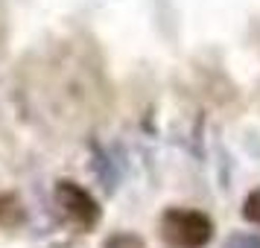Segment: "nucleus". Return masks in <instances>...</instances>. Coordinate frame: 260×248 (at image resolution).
<instances>
[{
	"label": "nucleus",
	"instance_id": "obj_1",
	"mask_svg": "<svg viewBox=\"0 0 260 248\" xmlns=\"http://www.w3.org/2000/svg\"><path fill=\"white\" fill-rule=\"evenodd\" d=\"M161 236L170 248H205L213 236V222L208 213L173 207L161 219Z\"/></svg>",
	"mask_w": 260,
	"mask_h": 248
},
{
	"label": "nucleus",
	"instance_id": "obj_2",
	"mask_svg": "<svg viewBox=\"0 0 260 248\" xmlns=\"http://www.w3.org/2000/svg\"><path fill=\"white\" fill-rule=\"evenodd\" d=\"M56 204L61 207V213L68 219H73V222L82 225V228H91L100 219V204H96V199L85 187H79L76 181H59L56 184Z\"/></svg>",
	"mask_w": 260,
	"mask_h": 248
},
{
	"label": "nucleus",
	"instance_id": "obj_3",
	"mask_svg": "<svg viewBox=\"0 0 260 248\" xmlns=\"http://www.w3.org/2000/svg\"><path fill=\"white\" fill-rule=\"evenodd\" d=\"M24 222V204L15 193H0V225L3 228H18Z\"/></svg>",
	"mask_w": 260,
	"mask_h": 248
},
{
	"label": "nucleus",
	"instance_id": "obj_4",
	"mask_svg": "<svg viewBox=\"0 0 260 248\" xmlns=\"http://www.w3.org/2000/svg\"><path fill=\"white\" fill-rule=\"evenodd\" d=\"M103 248H143V239L138 234H129V231H120V234L108 236Z\"/></svg>",
	"mask_w": 260,
	"mask_h": 248
},
{
	"label": "nucleus",
	"instance_id": "obj_5",
	"mask_svg": "<svg viewBox=\"0 0 260 248\" xmlns=\"http://www.w3.org/2000/svg\"><path fill=\"white\" fill-rule=\"evenodd\" d=\"M243 216H246L248 222L260 225V190H254V193L246 199V204H243Z\"/></svg>",
	"mask_w": 260,
	"mask_h": 248
}]
</instances>
